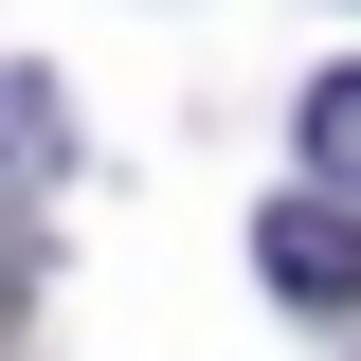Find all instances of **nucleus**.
<instances>
[{
	"label": "nucleus",
	"mask_w": 361,
	"mask_h": 361,
	"mask_svg": "<svg viewBox=\"0 0 361 361\" xmlns=\"http://www.w3.org/2000/svg\"><path fill=\"white\" fill-rule=\"evenodd\" d=\"M307 180H325V199H361V73L307 90Z\"/></svg>",
	"instance_id": "3"
},
{
	"label": "nucleus",
	"mask_w": 361,
	"mask_h": 361,
	"mask_svg": "<svg viewBox=\"0 0 361 361\" xmlns=\"http://www.w3.org/2000/svg\"><path fill=\"white\" fill-rule=\"evenodd\" d=\"M253 271H271V307H325V325H361V217L325 199V180L253 217Z\"/></svg>",
	"instance_id": "1"
},
{
	"label": "nucleus",
	"mask_w": 361,
	"mask_h": 361,
	"mask_svg": "<svg viewBox=\"0 0 361 361\" xmlns=\"http://www.w3.org/2000/svg\"><path fill=\"white\" fill-rule=\"evenodd\" d=\"M54 73H0V199H18V180H54Z\"/></svg>",
	"instance_id": "2"
}]
</instances>
